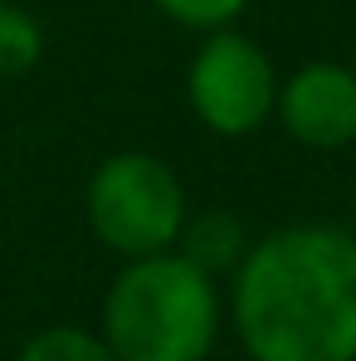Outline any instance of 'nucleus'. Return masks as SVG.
<instances>
[{
	"mask_svg": "<svg viewBox=\"0 0 356 361\" xmlns=\"http://www.w3.org/2000/svg\"><path fill=\"white\" fill-rule=\"evenodd\" d=\"M88 230L122 259L176 249L180 225L190 215L180 176L152 152H113L88 176Z\"/></svg>",
	"mask_w": 356,
	"mask_h": 361,
	"instance_id": "3",
	"label": "nucleus"
},
{
	"mask_svg": "<svg viewBox=\"0 0 356 361\" xmlns=\"http://www.w3.org/2000/svg\"><path fill=\"white\" fill-rule=\"evenodd\" d=\"M39 59H44V30H39V20L25 5L0 0V78H20Z\"/></svg>",
	"mask_w": 356,
	"mask_h": 361,
	"instance_id": "7",
	"label": "nucleus"
},
{
	"mask_svg": "<svg viewBox=\"0 0 356 361\" xmlns=\"http://www.w3.org/2000/svg\"><path fill=\"white\" fill-rule=\"evenodd\" d=\"M274 118L283 132L312 152H342L356 142V68L312 59L278 78Z\"/></svg>",
	"mask_w": 356,
	"mask_h": 361,
	"instance_id": "5",
	"label": "nucleus"
},
{
	"mask_svg": "<svg viewBox=\"0 0 356 361\" xmlns=\"http://www.w3.org/2000/svg\"><path fill=\"white\" fill-rule=\"evenodd\" d=\"M220 288L180 249L122 259L103 298V342L118 361H205L220 342Z\"/></svg>",
	"mask_w": 356,
	"mask_h": 361,
	"instance_id": "2",
	"label": "nucleus"
},
{
	"mask_svg": "<svg viewBox=\"0 0 356 361\" xmlns=\"http://www.w3.org/2000/svg\"><path fill=\"white\" fill-rule=\"evenodd\" d=\"M352 68H356V44H352Z\"/></svg>",
	"mask_w": 356,
	"mask_h": 361,
	"instance_id": "10",
	"label": "nucleus"
},
{
	"mask_svg": "<svg viewBox=\"0 0 356 361\" xmlns=\"http://www.w3.org/2000/svg\"><path fill=\"white\" fill-rule=\"evenodd\" d=\"M230 322L249 361H356V235L283 225L230 274Z\"/></svg>",
	"mask_w": 356,
	"mask_h": 361,
	"instance_id": "1",
	"label": "nucleus"
},
{
	"mask_svg": "<svg viewBox=\"0 0 356 361\" xmlns=\"http://www.w3.org/2000/svg\"><path fill=\"white\" fill-rule=\"evenodd\" d=\"M249 5H254V0H152V10H156V15H166L171 25L195 30V35L235 25Z\"/></svg>",
	"mask_w": 356,
	"mask_h": 361,
	"instance_id": "9",
	"label": "nucleus"
},
{
	"mask_svg": "<svg viewBox=\"0 0 356 361\" xmlns=\"http://www.w3.org/2000/svg\"><path fill=\"white\" fill-rule=\"evenodd\" d=\"M176 249L190 264H200L210 279H220V274H235V264L244 259V249H249V235H244L239 215H230V210H205V215H185Z\"/></svg>",
	"mask_w": 356,
	"mask_h": 361,
	"instance_id": "6",
	"label": "nucleus"
},
{
	"mask_svg": "<svg viewBox=\"0 0 356 361\" xmlns=\"http://www.w3.org/2000/svg\"><path fill=\"white\" fill-rule=\"evenodd\" d=\"M15 361H118L108 352V342L98 337V332H88V327H44V332H35L25 347H20V357Z\"/></svg>",
	"mask_w": 356,
	"mask_h": 361,
	"instance_id": "8",
	"label": "nucleus"
},
{
	"mask_svg": "<svg viewBox=\"0 0 356 361\" xmlns=\"http://www.w3.org/2000/svg\"><path fill=\"white\" fill-rule=\"evenodd\" d=\"M278 68L259 39L239 35L235 25L205 30L195 54L185 63V103L195 122L215 137H249L274 122Z\"/></svg>",
	"mask_w": 356,
	"mask_h": 361,
	"instance_id": "4",
	"label": "nucleus"
}]
</instances>
